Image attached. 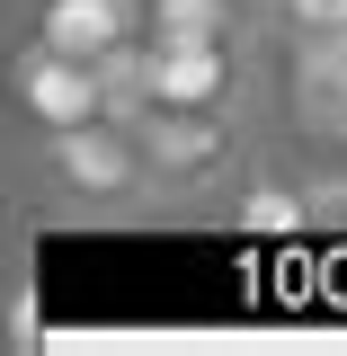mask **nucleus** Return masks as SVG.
Masks as SVG:
<instances>
[{
  "label": "nucleus",
  "mask_w": 347,
  "mask_h": 356,
  "mask_svg": "<svg viewBox=\"0 0 347 356\" xmlns=\"http://www.w3.org/2000/svg\"><path fill=\"white\" fill-rule=\"evenodd\" d=\"M116 116L134 125V152H143V196H187L214 170H232V152H241V107H152V98H134Z\"/></svg>",
  "instance_id": "1"
},
{
  "label": "nucleus",
  "mask_w": 347,
  "mask_h": 356,
  "mask_svg": "<svg viewBox=\"0 0 347 356\" xmlns=\"http://www.w3.org/2000/svg\"><path fill=\"white\" fill-rule=\"evenodd\" d=\"M36 161H45V178H54L72 205H134V196H143V152H134V125L116 107H98L89 125L36 134Z\"/></svg>",
  "instance_id": "2"
},
{
  "label": "nucleus",
  "mask_w": 347,
  "mask_h": 356,
  "mask_svg": "<svg viewBox=\"0 0 347 356\" xmlns=\"http://www.w3.org/2000/svg\"><path fill=\"white\" fill-rule=\"evenodd\" d=\"M9 107H18L36 134H63V125H89L98 107H116V89H107V72H98V63L54 54V44L27 36L18 54H9Z\"/></svg>",
  "instance_id": "3"
},
{
  "label": "nucleus",
  "mask_w": 347,
  "mask_h": 356,
  "mask_svg": "<svg viewBox=\"0 0 347 356\" xmlns=\"http://www.w3.org/2000/svg\"><path fill=\"white\" fill-rule=\"evenodd\" d=\"M36 44L54 54H81L107 72L116 107H125V81H134V54H143V0H36Z\"/></svg>",
  "instance_id": "4"
},
{
  "label": "nucleus",
  "mask_w": 347,
  "mask_h": 356,
  "mask_svg": "<svg viewBox=\"0 0 347 356\" xmlns=\"http://www.w3.org/2000/svg\"><path fill=\"white\" fill-rule=\"evenodd\" d=\"M241 107V44H143L134 54L125 107Z\"/></svg>",
  "instance_id": "5"
},
{
  "label": "nucleus",
  "mask_w": 347,
  "mask_h": 356,
  "mask_svg": "<svg viewBox=\"0 0 347 356\" xmlns=\"http://www.w3.org/2000/svg\"><path fill=\"white\" fill-rule=\"evenodd\" d=\"M294 98H303V125L347 143V27L339 36H303L294 54Z\"/></svg>",
  "instance_id": "6"
},
{
  "label": "nucleus",
  "mask_w": 347,
  "mask_h": 356,
  "mask_svg": "<svg viewBox=\"0 0 347 356\" xmlns=\"http://www.w3.org/2000/svg\"><path fill=\"white\" fill-rule=\"evenodd\" d=\"M241 0H143V44H241Z\"/></svg>",
  "instance_id": "7"
},
{
  "label": "nucleus",
  "mask_w": 347,
  "mask_h": 356,
  "mask_svg": "<svg viewBox=\"0 0 347 356\" xmlns=\"http://www.w3.org/2000/svg\"><path fill=\"white\" fill-rule=\"evenodd\" d=\"M232 232L241 241H303L312 222H303V187H285V178H250L241 196H232Z\"/></svg>",
  "instance_id": "8"
},
{
  "label": "nucleus",
  "mask_w": 347,
  "mask_h": 356,
  "mask_svg": "<svg viewBox=\"0 0 347 356\" xmlns=\"http://www.w3.org/2000/svg\"><path fill=\"white\" fill-rule=\"evenodd\" d=\"M276 9H285L294 36H339L347 27V0H276Z\"/></svg>",
  "instance_id": "9"
},
{
  "label": "nucleus",
  "mask_w": 347,
  "mask_h": 356,
  "mask_svg": "<svg viewBox=\"0 0 347 356\" xmlns=\"http://www.w3.org/2000/svg\"><path fill=\"white\" fill-rule=\"evenodd\" d=\"M303 222H347V187H303Z\"/></svg>",
  "instance_id": "10"
}]
</instances>
